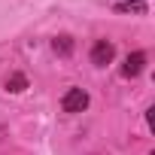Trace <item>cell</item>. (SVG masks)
Here are the masks:
<instances>
[{
  "label": "cell",
  "instance_id": "cell-1",
  "mask_svg": "<svg viewBox=\"0 0 155 155\" xmlns=\"http://www.w3.org/2000/svg\"><path fill=\"white\" fill-rule=\"evenodd\" d=\"M88 107V91L85 88H70V91H64V97H61V110L64 113H82Z\"/></svg>",
  "mask_w": 155,
  "mask_h": 155
},
{
  "label": "cell",
  "instance_id": "cell-6",
  "mask_svg": "<svg viewBox=\"0 0 155 155\" xmlns=\"http://www.w3.org/2000/svg\"><path fill=\"white\" fill-rule=\"evenodd\" d=\"M52 49H55L58 55H70V52H73V40H70V37H55Z\"/></svg>",
  "mask_w": 155,
  "mask_h": 155
},
{
  "label": "cell",
  "instance_id": "cell-4",
  "mask_svg": "<svg viewBox=\"0 0 155 155\" xmlns=\"http://www.w3.org/2000/svg\"><path fill=\"white\" fill-rule=\"evenodd\" d=\"M3 85H6V91L18 94V91H25V88H28V76H25V73H9Z\"/></svg>",
  "mask_w": 155,
  "mask_h": 155
},
{
  "label": "cell",
  "instance_id": "cell-5",
  "mask_svg": "<svg viewBox=\"0 0 155 155\" xmlns=\"http://www.w3.org/2000/svg\"><path fill=\"white\" fill-rule=\"evenodd\" d=\"M116 12H137V15H146V3H143V0H122V3H116Z\"/></svg>",
  "mask_w": 155,
  "mask_h": 155
},
{
  "label": "cell",
  "instance_id": "cell-3",
  "mask_svg": "<svg viewBox=\"0 0 155 155\" xmlns=\"http://www.w3.org/2000/svg\"><path fill=\"white\" fill-rule=\"evenodd\" d=\"M143 67H146V52H134V55L125 58V64H122V76H125V79H134V76L143 73Z\"/></svg>",
  "mask_w": 155,
  "mask_h": 155
},
{
  "label": "cell",
  "instance_id": "cell-2",
  "mask_svg": "<svg viewBox=\"0 0 155 155\" xmlns=\"http://www.w3.org/2000/svg\"><path fill=\"white\" fill-rule=\"evenodd\" d=\"M113 55H116V46L107 43V40H97L91 46V64H97V67H107L113 61Z\"/></svg>",
  "mask_w": 155,
  "mask_h": 155
}]
</instances>
